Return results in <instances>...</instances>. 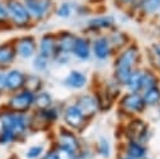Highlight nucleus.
Here are the masks:
<instances>
[{
	"label": "nucleus",
	"mask_w": 160,
	"mask_h": 159,
	"mask_svg": "<svg viewBox=\"0 0 160 159\" xmlns=\"http://www.w3.org/2000/svg\"><path fill=\"white\" fill-rule=\"evenodd\" d=\"M30 131L29 114L14 113L0 105V146L25 141Z\"/></svg>",
	"instance_id": "nucleus-1"
},
{
	"label": "nucleus",
	"mask_w": 160,
	"mask_h": 159,
	"mask_svg": "<svg viewBox=\"0 0 160 159\" xmlns=\"http://www.w3.org/2000/svg\"><path fill=\"white\" fill-rule=\"evenodd\" d=\"M9 21L12 26V30H28L34 25V21L25 6L22 0H4Z\"/></svg>",
	"instance_id": "nucleus-2"
},
{
	"label": "nucleus",
	"mask_w": 160,
	"mask_h": 159,
	"mask_svg": "<svg viewBox=\"0 0 160 159\" xmlns=\"http://www.w3.org/2000/svg\"><path fill=\"white\" fill-rule=\"evenodd\" d=\"M1 105L14 113L29 114L34 109V93L22 89L16 93L8 94L5 103Z\"/></svg>",
	"instance_id": "nucleus-3"
},
{
	"label": "nucleus",
	"mask_w": 160,
	"mask_h": 159,
	"mask_svg": "<svg viewBox=\"0 0 160 159\" xmlns=\"http://www.w3.org/2000/svg\"><path fill=\"white\" fill-rule=\"evenodd\" d=\"M14 44H15L18 58L20 59H24V60L31 59L38 53V41H36V38L31 34H24L15 38Z\"/></svg>",
	"instance_id": "nucleus-4"
},
{
	"label": "nucleus",
	"mask_w": 160,
	"mask_h": 159,
	"mask_svg": "<svg viewBox=\"0 0 160 159\" xmlns=\"http://www.w3.org/2000/svg\"><path fill=\"white\" fill-rule=\"evenodd\" d=\"M25 79H26V73L16 69V68H9L5 70V88H6V94L16 93L19 90H22L25 86Z\"/></svg>",
	"instance_id": "nucleus-5"
},
{
	"label": "nucleus",
	"mask_w": 160,
	"mask_h": 159,
	"mask_svg": "<svg viewBox=\"0 0 160 159\" xmlns=\"http://www.w3.org/2000/svg\"><path fill=\"white\" fill-rule=\"evenodd\" d=\"M58 145L70 150L71 153H74L76 155V158H79L80 153H81V145L80 141L78 139V136L75 135V133L69 129V128H64L61 126L59 129L58 133Z\"/></svg>",
	"instance_id": "nucleus-6"
},
{
	"label": "nucleus",
	"mask_w": 160,
	"mask_h": 159,
	"mask_svg": "<svg viewBox=\"0 0 160 159\" xmlns=\"http://www.w3.org/2000/svg\"><path fill=\"white\" fill-rule=\"evenodd\" d=\"M25 6L34 21H42L51 10V0H25Z\"/></svg>",
	"instance_id": "nucleus-7"
},
{
	"label": "nucleus",
	"mask_w": 160,
	"mask_h": 159,
	"mask_svg": "<svg viewBox=\"0 0 160 159\" xmlns=\"http://www.w3.org/2000/svg\"><path fill=\"white\" fill-rule=\"evenodd\" d=\"M62 120L65 123V125L69 129H74V130H80L84 125V123L86 121V118L82 115V113L78 109V106L75 104L72 105H68L64 109L62 113Z\"/></svg>",
	"instance_id": "nucleus-8"
},
{
	"label": "nucleus",
	"mask_w": 160,
	"mask_h": 159,
	"mask_svg": "<svg viewBox=\"0 0 160 159\" xmlns=\"http://www.w3.org/2000/svg\"><path fill=\"white\" fill-rule=\"evenodd\" d=\"M18 58L14 39L0 43V70H8L12 66Z\"/></svg>",
	"instance_id": "nucleus-9"
},
{
	"label": "nucleus",
	"mask_w": 160,
	"mask_h": 159,
	"mask_svg": "<svg viewBox=\"0 0 160 159\" xmlns=\"http://www.w3.org/2000/svg\"><path fill=\"white\" fill-rule=\"evenodd\" d=\"M58 46H56V34L54 33H45L40 41L38 43V54L48 58L49 60L54 59L56 55Z\"/></svg>",
	"instance_id": "nucleus-10"
},
{
	"label": "nucleus",
	"mask_w": 160,
	"mask_h": 159,
	"mask_svg": "<svg viewBox=\"0 0 160 159\" xmlns=\"http://www.w3.org/2000/svg\"><path fill=\"white\" fill-rule=\"evenodd\" d=\"M75 105L78 106V109L82 113V115H84L86 119L91 118V116L96 113V110H98V108H99V106H98L96 98L92 96V95H90V94H82V95L78 96Z\"/></svg>",
	"instance_id": "nucleus-11"
},
{
	"label": "nucleus",
	"mask_w": 160,
	"mask_h": 159,
	"mask_svg": "<svg viewBox=\"0 0 160 159\" xmlns=\"http://www.w3.org/2000/svg\"><path fill=\"white\" fill-rule=\"evenodd\" d=\"M75 39H76V35L70 33V31H60L56 34V46H58V53L60 54H71V50H72V46H74V43H75Z\"/></svg>",
	"instance_id": "nucleus-12"
},
{
	"label": "nucleus",
	"mask_w": 160,
	"mask_h": 159,
	"mask_svg": "<svg viewBox=\"0 0 160 159\" xmlns=\"http://www.w3.org/2000/svg\"><path fill=\"white\" fill-rule=\"evenodd\" d=\"M121 105L124 109L130 110V111H142L145 108V101L139 94L131 93L122 98Z\"/></svg>",
	"instance_id": "nucleus-13"
},
{
	"label": "nucleus",
	"mask_w": 160,
	"mask_h": 159,
	"mask_svg": "<svg viewBox=\"0 0 160 159\" xmlns=\"http://www.w3.org/2000/svg\"><path fill=\"white\" fill-rule=\"evenodd\" d=\"M146 125L144 124V121H141L140 119H135L132 120L129 125H128V130H126V134L129 136L130 140H139L141 141L144 138H145V134H146Z\"/></svg>",
	"instance_id": "nucleus-14"
},
{
	"label": "nucleus",
	"mask_w": 160,
	"mask_h": 159,
	"mask_svg": "<svg viewBox=\"0 0 160 159\" xmlns=\"http://www.w3.org/2000/svg\"><path fill=\"white\" fill-rule=\"evenodd\" d=\"M90 50H91L90 49V41L85 38L76 36L72 50H71V54L75 55L80 60H88L89 56H90Z\"/></svg>",
	"instance_id": "nucleus-15"
},
{
	"label": "nucleus",
	"mask_w": 160,
	"mask_h": 159,
	"mask_svg": "<svg viewBox=\"0 0 160 159\" xmlns=\"http://www.w3.org/2000/svg\"><path fill=\"white\" fill-rule=\"evenodd\" d=\"M138 58V51L134 48L126 49L116 60L115 68H124V69H131V66L135 64Z\"/></svg>",
	"instance_id": "nucleus-16"
},
{
	"label": "nucleus",
	"mask_w": 160,
	"mask_h": 159,
	"mask_svg": "<svg viewBox=\"0 0 160 159\" xmlns=\"http://www.w3.org/2000/svg\"><path fill=\"white\" fill-rule=\"evenodd\" d=\"M65 85L71 88V89H81L86 84V76L84 73L78 71V70H71L68 76L64 80Z\"/></svg>",
	"instance_id": "nucleus-17"
},
{
	"label": "nucleus",
	"mask_w": 160,
	"mask_h": 159,
	"mask_svg": "<svg viewBox=\"0 0 160 159\" xmlns=\"http://www.w3.org/2000/svg\"><path fill=\"white\" fill-rule=\"evenodd\" d=\"M92 53L99 60H105L110 55V44L106 38H99L92 43Z\"/></svg>",
	"instance_id": "nucleus-18"
},
{
	"label": "nucleus",
	"mask_w": 160,
	"mask_h": 159,
	"mask_svg": "<svg viewBox=\"0 0 160 159\" xmlns=\"http://www.w3.org/2000/svg\"><path fill=\"white\" fill-rule=\"evenodd\" d=\"M24 89L31 91V93H39L44 90V80L40 75L38 74H28L26 73V79H25V86Z\"/></svg>",
	"instance_id": "nucleus-19"
},
{
	"label": "nucleus",
	"mask_w": 160,
	"mask_h": 159,
	"mask_svg": "<svg viewBox=\"0 0 160 159\" xmlns=\"http://www.w3.org/2000/svg\"><path fill=\"white\" fill-rule=\"evenodd\" d=\"M52 104H54V100L50 93L41 90L34 94V109H38V110L46 109V108H50Z\"/></svg>",
	"instance_id": "nucleus-20"
},
{
	"label": "nucleus",
	"mask_w": 160,
	"mask_h": 159,
	"mask_svg": "<svg viewBox=\"0 0 160 159\" xmlns=\"http://www.w3.org/2000/svg\"><path fill=\"white\" fill-rule=\"evenodd\" d=\"M112 23H114V19L111 16H101V18L91 19L88 23V28L91 29V30H100V29L111 26Z\"/></svg>",
	"instance_id": "nucleus-21"
},
{
	"label": "nucleus",
	"mask_w": 160,
	"mask_h": 159,
	"mask_svg": "<svg viewBox=\"0 0 160 159\" xmlns=\"http://www.w3.org/2000/svg\"><path fill=\"white\" fill-rule=\"evenodd\" d=\"M126 151H128V155L134 158V159H139V158H142L145 155V149L144 146L138 143V141H134V140H130L128 146H126Z\"/></svg>",
	"instance_id": "nucleus-22"
},
{
	"label": "nucleus",
	"mask_w": 160,
	"mask_h": 159,
	"mask_svg": "<svg viewBox=\"0 0 160 159\" xmlns=\"http://www.w3.org/2000/svg\"><path fill=\"white\" fill-rule=\"evenodd\" d=\"M12 30V26L9 21L8 9L4 0H0V31H10Z\"/></svg>",
	"instance_id": "nucleus-23"
},
{
	"label": "nucleus",
	"mask_w": 160,
	"mask_h": 159,
	"mask_svg": "<svg viewBox=\"0 0 160 159\" xmlns=\"http://www.w3.org/2000/svg\"><path fill=\"white\" fill-rule=\"evenodd\" d=\"M141 84H142V73L140 71H131L130 78L126 83V85L134 91L136 93L138 90L141 89Z\"/></svg>",
	"instance_id": "nucleus-24"
},
{
	"label": "nucleus",
	"mask_w": 160,
	"mask_h": 159,
	"mask_svg": "<svg viewBox=\"0 0 160 159\" xmlns=\"http://www.w3.org/2000/svg\"><path fill=\"white\" fill-rule=\"evenodd\" d=\"M142 99H144L145 104L156 105L160 101V90L156 86L149 88V89H146V93H145V95H144Z\"/></svg>",
	"instance_id": "nucleus-25"
},
{
	"label": "nucleus",
	"mask_w": 160,
	"mask_h": 159,
	"mask_svg": "<svg viewBox=\"0 0 160 159\" xmlns=\"http://www.w3.org/2000/svg\"><path fill=\"white\" fill-rule=\"evenodd\" d=\"M32 66L38 71H46V69L49 66V59L36 53L35 56L32 58Z\"/></svg>",
	"instance_id": "nucleus-26"
},
{
	"label": "nucleus",
	"mask_w": 160,
	"mask_h": 159,
	"mask_svg": "<svg viewBox=\"0 0 160 159\" xmlns=\"http://www.w3.org/2000/svg\"><path fill=\"white\" fill-rule=\"evenodd\" d=\"M72 11H74V5L71 4V3H68V1H64V3H61L59 6H58V9L55 10V13H56V15L59 16V18H69L71 14H72Z\"/></svg>",
	"instance_id": "nucleus-27"
},
{
	"label": "nucleus",
	"mask_w": 160,
	"mask_h": 159,
	"mask_svg": "<svg viewBox=\"0 0 160 159\" xmlns=\"http://www.w3.org/2000/svg\"><path fill=\"white\" fill-rule=\"evenodd\" d=\"M44 145L40 144H35L28 148L26 153H25V158L26 159H39L42 154H44Z\"/></svg>",
	"instance_id": "nucleus-28"
},
{
	"label": "nucleus",
	"mask_w": 160,
	"mask_h": 159,
	"mask_svg": "<svg viewBox=\"0 0 160 159\" xmlns=\"http://www.w3.org/2000/svg\"><path fill=\"white\" fill-rule=\"evenodd\" d=\"M52 150L56 155V159H78L74 153H71L70 150H68V149H65V148H62L58 144L55 145V148Z\"/></svg>",
	"instance_id": "nucleus-29"
},
{
	"label": "nucleus",
	"mask_w": 160,
	"mask_h": 159,
	"mask_svg": "<svg viewBox=\"0 0 160 159\" xmlns=\"http://www.w3.org/2000/svg\"><path fill=\"white\" fill-rule=\"evenodd\" d=\"M131 69H124V68H115V79L118 80V83L120 84H126L130 74H131Z\"/></svg>",
	"instance_id": "nucleus-30"
},
{
	"label": "nucleus",
	"mask_w": 160,
	"mask_h": 159,
	"mask_svg": "<svg viewBox=\"0 0 160 159\" xmlns=\"http://www.w3.org/2000/svg\"><path fill=\"white\" fill-rule=\"evenodd\" d=\"M141 8L145 13L151 14L160 9V0H142Z\"/></svg>",
	"instance_id": "nucleus-31"
},
{
	"label": "nucleus",
	"mask_w": 160,
	"mask_h": 159,
	"mask_svg": "<svg viewBox=\"0 0 160 159\" xmlns=\"http://www.w3.org/2000/svg\"><path fill=\"white\" fill-rule=\"evenodd\" d=\"M156 81H155V76L150 73H142V84H141V89H149L155 86Z\"/></svg>",
	"instance_id": "nucleus-32"
},
{
	"label": "nucleus",
	"mask_w": 160,
	"mask_h": 159,
	"mask_svg": "<svg viewBox=\"0 0 160 159\" xmlns=\"http://www.w3.org/2000/svg\"><path fill=\"white\" fill-rule=\"evenodd\" d=\"M98 150L99 153L102 155V156H108L109 153H110V145H109V141L104 138H101L99 140V144H98Z\"/></svg>",
	"instance_id": "nucleus-33"
},
{
	"label": "nucleus",
	"mask_w": 160,
	"mask_h": 159,
	"mask_svg": "<svg viewBox=\"0 0 160 159\" xmlns=\"http://www.w3.org/2000/svg\"><path fill=\"white\" fill-rule=\"evenodd\" d=\"M8 95L5 88V70H0V98Z\"/></svg>",
	"instance_id": "nucleus-34"
},
{
	"label": "nucleus",
	"mask_w": 160,
	"mask_h": 159,
	"mask_svg": "<svg viewBox=\"0 0 160 159\" xmlns=\"http://www.w3.org/2000/svg\"><path fill=\"white\" fill-rule=\"evenodd\" d=\"M39 159H56V155H55L54 150H49V151L44 153Z\"/></svg>",
	"instance_id": "nucleus-35"
},
{
	"label": "nucleus",
	"mask_w": 160,
	"mask_h": 159,
	"mask_svg": "<svg viewBox=\"0 0 160 159\" xmlns=\"http://www.w3.org/2000/svg\"><path fill=\"white\" fill-rule=\"evenodd\" d=\"M155 51H156L158 55L160 56V44H159V45H155Z\"/></svg>",
	"instance_id": "nucleus-36"
},
{
	"label": "nucleus",
	"mask_w": 160,
	"mask_h": 159,
	"mask_svg": "<svg viewBox=\"0 0 160 159\" xmlns=\"http://www.w3.org/2000/svg\"><path fill=\"white\" fill-rule=\"evenodd\" d=\"M118 1H120V3H122V4H129V3H132L134 0H118Z\"/></svg>",
	"instance_id": "nucleus-37"
},
{
	"label": "nucleus",
	"mask_w": 160,
	"mask_h": 159,
	"mask_svg": "<svg viewBox=\"0 0 160 159\" xmlns=\"http://www.w3.org/2000/svg\"><path fill=\"white\" fill-rule=\"evenodd\" d=\"M120 159H134V158H131V156L128 155V156H122V158H120Z\"/></svg>",
	"instance_id": "nucleus-38"
},
{
	"label": "nucleus",
	"mask_w": 160,
	"mask_h": 159,
	"mask_svg": "<svg viewBox=\"0 0 160 159\" xmlns=\"http://www.w3.org/2000/svg\"><path fill=\"white\" fill-rule=\"evenodd\" d=\"M22 1H25V0H22Z\"/></svg>",
	"instance_id": "nucleus-39"
}]
</instances>
